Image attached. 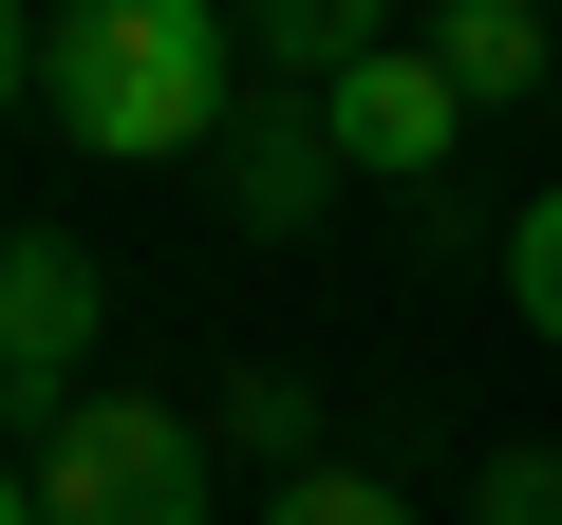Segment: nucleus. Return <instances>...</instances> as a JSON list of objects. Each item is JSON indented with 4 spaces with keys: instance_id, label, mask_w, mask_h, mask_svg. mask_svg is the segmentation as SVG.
<instances>
[{
    "instance_id": "f257e3e1",
    "label": "nucleus",
    "mask_w": 562,
    "mask_h": 525,
    "mask_svg": "<svg viewBox=\"0 0 562 525\" xmlns=\"http://www.w3.org/2000/svg\"><path fill=\"white\" fill-rule=\"evenodd\" d=\"M225 76H244V20H225V0H57V20H38V113L94 169L206 150L225 132Z\"/></svg>"
},
{
    "instance_id": "f03ea898",
    "label": "nucleus",
    "mask_w": 562,
    "mask_h": 525,
    "mask_svg": "<svg viewBox=\"0 0 562 525\" xmlns=\"http://www.w3.org/2000/svg\"><path fill=\"white\" fill-rule=\"evenodd\" d=\"M38 525H206V432L150 394L38 413Z\"/></svg>"
},
{
    "instance_id": "7ed1b4c3",
    "label": "nucleus",
    "mask_w": 562,
    "mask_h": 525,
    "mask_svg": "<svg viewBox=\"0 0 562 525\" xmlns=\"http://www.w3.org/2000/svg\"><path fill=\"white\" fill-rule=\"evenodd\" d=\"M94 244L57 225H0V413H76V357H94Z\"/></svg>"
},
{
    "instance_id": "20e7f679",
    "label": "nucleus",
    "mask_w": 562,
    "mask_h": 525,
    "mask_svg": "<svg viewBox=\"0 0 562 525\" xmlns=\"http://www.w3.org/2000/svg\"><path fill=\"white\" fill-rule=\"evenodd\" d=\"M450 57L431 38H394V57H357L338 94H319V132H338V169H450Z\"/></svg>"
},
{
    "instance_id": "39448f33",
    "label": "nucleus",
    "mask_w": 562,
    "mask_h": 525,
    "mask_svg": "<svg viewBox=\"0 0 562 525\" xmlns=\"http://www.w3.org/2000/svg\"><path fill=\"white\" fill-rule=\"evenodd\" d=\"M225 20H244V57H262L281 94H301V76L338 94L357 57H394V0H225Z\"/></svg>"
},
{
    "instance_id": "423d86ee",
    "label": "nucleus",
    "mask_w": 562,
    "mask_h": 525,
    "mask_svg": "<svg viewBox=\"0 0 562 525\" xmlns=\"http://www.w3.org/2000/svg\"><path fill=\"white\" fill-rule=\"evenodd\" d=\"M431 57H450V94H469V113H506V94H543V76H562L543 0H450V20H431Z\"/></svg>"
},
{
    "instance_id": "0eeeda50",
    "label": "nucleus",
    "mask_w": 562,
    "mask_h": 525,
    "mask_svg": "<svg viewBox=\"0 0 562 525\" xmlns=\"http://www.w3.org/2000/svg\"><path fill=\"white\" fill-rule=\"evenodd\" d=\"M225 188H244V225H319V188H338V132L281 94V113L244 132V169H225Z\"/></svg>"
},
{
    "instance_id": "6e6552de",
    "label": "nucleus",
    "mask_w": 562,
    "mask_h": 525,
    "mask_svg": "<svg viewBox=\"0 0 562 525\" xmlns=\"http://www.w3.org/2000/svg\"><path fill=\"white\" fill-rule=\"evenodd\" d=\"M506 301L562 338V188H525V225H506Z\"/></svg>"
},
{
    "instance_id": "1a4fd4ad",
    "label": "nucleus",
    "mask_w": 562,
    "mask_h": 525,
    "mask_svg": "<svg viewBox=\"0 0 562 525\" xmlns=\"http://www.w3.org/2000/svg\"><path fill=\"white\" fill-rule=\"evenodd\" d=\"M262 525H413V506H394V488H375V469H301V488H281V506H262Z\"/></svg>"
},
{
    "instance_id": "9d476101",
    "label": "nucleus",
    "mask_w": 562,
    "mask_h": 525,
    "mask_svg": "<svg viewBox=\"0 0 562 525\" xmlns=\"http://www.w3.org/2000/svg\"><path fill=\"white\" fill-rule=\"evenodd\" d=\"M469 525H562V450H487V488H469Z\"/></svg>"
},
{
    "instance_id": "9b49d317",
    "label": "nucleus",
    "mask_w": 562,
    "mask_h": 525,
    "mask_svg": "<svg viewBox=\"0 0 562 525\" xmlns=\"http://www.w3.org/2000/svg\"><path fill=\"white\" fill-rule=\"evenodd\" d=\"M0 94H38V20H20V0H0Z\"/></svg>"
},
{
    "instance_id": "f8f14e48",
    "label": "nucleus",
    "mask_w": 562,
    "mask_h": 525,
    "mask_svg": "<svg viewBox=\"0 0 562 525\" xmlns=\"http://www.w3.org/2000/svg\"><path fill=\"white\" fill-rule=\"evenodd\" d=\"M0 525H38V469H0Z\"/></svg>"
}]
</instances>
